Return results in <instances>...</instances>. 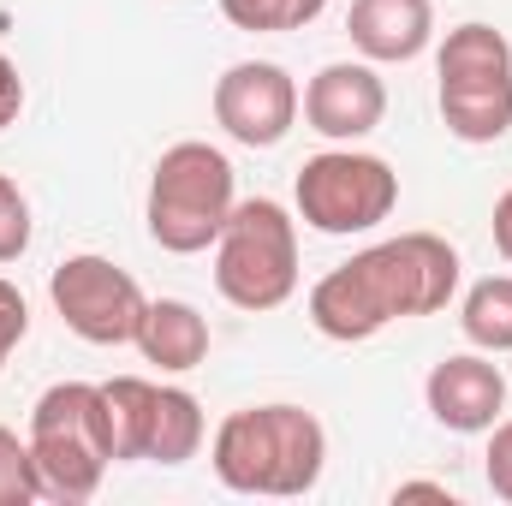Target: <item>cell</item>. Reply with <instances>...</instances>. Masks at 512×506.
I'll list each match as a JSON object with an SVG mask.
<instances>
[{
	"label": "cell",
	"mask_w": 512,
	"mask_h": 506,
	"mask_svg": "<svg viewBox=\"0 0 512 506\" xmlns=\"http://www.w3.org/2000/svg\"><path fill=\"white\" fill-rule=\"evenodd\" d=\"M399 203V173L387 167L382 155L364 149H322L298 167V215L304 227L328 233V239H352L382 227Z\"/></svg>",
	"instance_id": "obj_7"
},
{
	"label": "cell",
	"mask_w": 512,
	"mask_h": 506,
	"mask_svg": "<svg viewBox=\"0 0 512 506\" xmlns=\"http://www.w3.org/2000/svg\"><path fill=\"white\" fill-rule=\"evenodd\" d=\"M495 251L507 256L512 268V191H501V203H495Z\"/></svg>",
	"instance_id": "obj_23"
},
{
	"label": "cell",
	"mask_w": 512,
	"mask_h": 506,
	"mask_svg": "<svg viewBox=\"0 0 512 506\" xmlns=\"http://www.w3.org/2000/svg\"><path fill=\"white\" fill-rule=\"evenodd\" d=\"M18 114H24V78H18V66L0 54V131L12 126Z\"/></svg>",
	"instance_id": "obj_22"
},
{
	"label": "cell",
	"mask_w": 512,
	"mask_h": 506,
	"mask_svg": "<svg viewBox=\"0 0 512 506\" xmlns=\"http://www.w3.org/2000/svg\"><path fill=\"white\" fill-rule=\"evenodd\" d=\"M30 334V304H24V292L0 274V352L12 358V346Z\"/></svg>",
	"instance_id": "obj_21"
},
{
	"label": "cell",
	"mask_w": 512,
	"mask_h": 506,
	"mask_svg": "<svg viewBox=\"0 0 512 506\" xmlns=\"http://www.w3.org/2000/svg\"><path fill=\"white\" fill-rule=\"evenodd\" d=\"M203 429H209V423H203L197 393H185V387H155L149 435H143V459H149V465H185V459H197Z\"/></svg>",
	"instance_id": "obj_14"
},
{
	"label": "cell",
	"mask_w": 512,
	"mask_h": 506,
	"mask_svg": "<svg viewBox=\"0 0 512 506\" xmlns=\"http://www.w3.org/2000/svg\"><path fill=\"white\" fill-rule=\"evenodd\" d=\"M423 399L435 411L441 429L453 435H483L501 423L507 411V376L483 358V352H459V358H441L429 381H423Z\"/></svg>",
	"instance_id": "obj_11"
},
{
	"label": "cell",
	"mask_w": 512,
	"mask_h": 506,
	"mask_svg": "<svg viewBox=\"0 0 512 506\" xmlns=\"http://www.w3.org/2000/svg\"><path fill=\"white\" fill-rule=\"evenodd\" d=\"M453 292H459V251L435 233H399L322 274L310 286V322L316 334L358 346L376 340L387 322L447 310Z\"/></svg>",
	"instance_id": "obj_1"
},
{
	"label": "cell",
	"mask_w": 512,
	"mask_h": 506,
	"mask_svg": "<svg viewBox=\"0 0 512 506\" xmlns=\"http://www.w3.org/2000/svg\"><path fill=\"white\" fill-rule=\"evenodd\" d=\"M346 30H352V48L376 66L417 60L435 36V6L429 0H352Z\"/></svg>",
	"instance_id": "obj_12"
},
{
	"label": "cell",
	"mask_w": 512,
	"mask_h": 506,
	"mask_svg": "<svg viewBox=\"0 0 512 506\" xmlns=\"http://www.w3.org/2000/svg\"><path fill=\"white\" fill-rule=\"evenodd\" d=\"M435 72H441V120L459 143H501L512 131V42L495 24L447 30Z\"/></svg>",
	"instance_id": "obj_6"
},
{
	"label": "cell",
	"mask_w": 512,
	"mask_h": 506,
	"mask_svg": "<svg viewBox=\"0 0 512 506\" xmlns=\"http://www.w3.org/2000/svg\"><path fill=\"white\" fill-rule=\"evenodd\" d=\"M108 393V429H114V465L143 459V435H149V405H155V381L143 376H114L102 381Z\"/></svg>",
	"instance_id": "obj_16"
},
{
	"label": "cell",
	"mask_w": 512,
	"mask_h": 506,
	"mask_svg": "<svg viewBox=\"0 0 512 506\" xmlns=\"http://www.w3.org/2000/svg\"><path fill=\"white\" fill-rule=\"evenodd\" d=\"M233 203H239V191H233V161H227L215 143L185 137V143L161 149V161H155V173H149V209H143V221H149V239H155L161 251L197 256L221 239Z\"/></svg>",
	"instance_id": "obj_4"
},
{
	"label": "cell",
	"mask_w": 512,
	"mask_h": 506,
	"mask_svg": "<svg viewBox=\"0 0 512 506\" xmlns=\"http://www.w3.org/2000/svg\"><path fill=\"white\" fill-rule=\"evenodd\" d=\"M30 453L48 501H90L114 465L108 393L96 381H54L30 411Z\"/></svg>",
	"instance_id": "obj_3"
},
{
	"label": "cell",
	"mask_w": 512,
	"mask_h": 506,
	"mask_svg": "<svg viewBox=\"0 0 512 506\" xmlns=\"http://www.w3.org/2000/svg\"><path fill=\"white\" fill-rule=\"evenodd\" d=\"M298 108H304V96H298L292 72L274 60H239L215 78V120L245 149H274L292 131Z\"/></svg>",
	"instance_id": "obj_9"
},
{
	"label": "cell",
	"mask_w": 512,
	"mask_h": 506,
	"mask_svg": "<svg viewBox=\"0 0 512 506\" xmlns=\"http://www.w3.org/2000/svg\"><path fill=\"white\" fill-rule=\"evenodd\" d=\"M393 501H453V495H447V483H399Z\"/></svg>",
	"instance_id": "obj_24"
},
{
	"label": "cell",
	"mask_w": 512,
	"mask_h": 506,
	"mask_svg": "<svg viewBox=\"0 0 512 506\" xmlns=\"http://www.w3.org/2000/svg\"><path fill=\"white\" fill-rule=\"evenodd\" d=\"M215 477L233 495L292 501L322 483L328 429L304 405H245L215 429Z\"/></svg>",
	"instance_id": "obj_2"
},
{
	"label": "cell",
	"mask_w": 512,
	"mask_h": 506,
	"mask_svg": "<svg viewBox=\"0 0 512 506\" xmlns=\"http://www.w3.org/2000/svg\"><path fill=\"white\" fill-rule=\"evenodd\" d=\"M459 328L477 352H512V274H489L465 292Z\"/></svg>",
	"instance_id": "obj_15"
},
{
	"label": "cell",
	"mask_w": 512,
	"mask_h": 506,
	"mask_svg": "<svg viewBox=\"0 0 512 506\" xmlns=\"http://www.w3.org/2000/svg\"><path fill=\"white\" fill-rule=\"evenodd\" d=\"M42 471H36V453H30V435L18 441L6 423H0V506H30L42 501Z\"/></svg>",
	"instance_id": "obj_18"
},
{
	"label": "cell",
	"mask_w": 512,
	"mask_h": 506,
	"mask_svg": "<svg viewBox=\"0 0 512 506\" xmlns=\"http://www.w3.org/2000/svg\"><path fill=\"white\" fill-rule=\"evenodd\" d=\"M0 370H6V352H0Z\"/></svg>",
	"instance_id": "obj_25"
},
{
	"label": "cell",
	"mask_w": 512,
	"mask_h": 506,
	"mask_svg": "<svg viewBox=\"0 0 512 506\" xmlns=\"http://www.w3.org/2000/svg\"><path fill=\"white\" fill-rule=\"evenodd\" d=\"M30 251V197L0 173V262H18Z\"/></svg>",
	"instance_id": "obj_19"
},
{
	"label": "cell",
	"mask_w": 512,
	"mask_h": 506,
	"mask_svg": "<svg viewBox=\"0 0 512 506\" xmlns=\"http://www.w3.org/2000/svg\"><path fill=\"white\" fill-rule=\"evenodd\" d=\"M387 114V84L376 78L370 60H334L304 84V120L322 131L328 143H358L382 126Z\"/></svg>",
	"instance_id": "obj_10"
},
{
	"label": "cell",
	"mask_w": 512,
	"mask_h": 506,
	"mask_svg": "<svg viewBox=\"0 0 512 506\" xmlns=\"http://www.w3.org/2000/svg\"><path fill=\"white\" fill-rule=\"evenodd\" d=\"M215 286L239 310H280L298 292V221L274 203H233L215 239Z\"/></svg>",
	"instance_id": "obj_5"
},
{
	"label": "cell",
	"mask_w": 512,
	"mask_h": 506,
	"mask_svg": "<svg viewBox=\"0 0 512 506\" xmlns=\"http://www.w3.org/2000/svg\"><path fill=\"white\" fill-rule=\"evenodd\" d=\"M483 471H489V489L512 501V417H501L489 429V453H483Z\"/></svg>",
	"instance_id": "obj_20"
},
{
	"label": "cell",
	"mask_w": 512,
	"mask_h": 506,
	"mask_svg": "<svg viewBox=\"0 0 512 506\" xmlns=\"http://www.w3.org/2000/svg\"><path fill=\"white\" fill-rule=\"evenodd\" d=\"M48 298H54L60 322L90 346H131L143 328V310H149L143 286L108 256H66L48 274Z\"/></svg>",
	"instance_id": "obj_8"
},
{
	"label": "cell",
	"mask_w": 512,
	"mask_h": 506,
	"mask_svg": "<svg viewBox=\"0 0 512 506\" xmlns=\"http://www.w3.org/2000/svg\"><path fill=\"white\" fill-rule=\"evenodd\" d=\"M131 346H137L155 370L185 376V370H197V364L209 358V322H203L197 304H185V298H149L143 328H137Z\"/></svg>",
	"instance_id": "obj_13"
},
{
	"label": "cell",
	"mask_w": 512,
	"mask_h": 506,
	"mask_svg": "<svg viewBox=\"0 0 512 506\" xmlns=\"http://www.w3.org/2000/svg\"><path fill=\"white\" fill-rule=\"evenodd\" d=\"M227 24L233 30H251V36H268V30H304L328 12V0H221Z\"/></svg>",
	"instance_id": "obj_17"
}]
</instances>
